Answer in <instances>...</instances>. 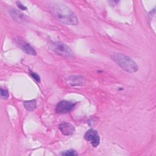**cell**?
Returning a JSON list of instances; mask_svg holds the SVG:
<instances>
[{
    "label": "cell",
    "mask_w": 156,
    "mask_h": 156,
    "mask_svg": "<svg viewBox=\"0 0 156 156\" xmlns=\"http://www.w3.org/2000/svg\"><path fill=\"white\" fill-rule=\"evenodd\" d=\"M53 50L58 54L66 58H72L73 57V52L71 49L65 44L57 41L52 44Z\"/></svg>",
    "instance_id": "3957f363"
},
{
    "label": "cell",
    "mask_w": 156,
    "mask_h": 156,
    "mask_svg": "<svg viewBox=\"0 0 156 156\" xmlns=\"http://www.w3.org/2000/svg\"><path fill=\"white\" fill-rule=\"evenodd\" d=\"M11 15L12 16V17L17 21L21 23L22 21L25 20V16L20 13V12H18L16 10H12L11 12Z\"/></svg>",
    "instance_id": "9c48e42d"
},
{
    "label": "cell",
    "mask_w": 156,
    "mask_h": 156,
    "mask_svg": "<svg viewBox=\"0 0 156 156\" xmlns=\"http://www.w3.org/2000/svg\"><path fill=\"white\" fill-rule=\"evenodd\" d=\"M68 84L71 86L82 85L85 83V79L83 76H71L66 79Z\"/></svg>",
    "instance_id": "8992f818"
},
{
    "label": "cell",
    "mask_w": 156,
    "mask_h": 156,
    "mask_svg": "<svg viewBox=\"0 0 156 156\" xmlns=\"http://www.w3.org/2000/svg\"><path fill=\"white\" fill-rule=\"evenodd\" d=\"M18 43L19 44L21 49L23 51H24L27 54L32 55H36V51L29 43H26V41H24L23 40H19V41L18 42Z\"/></svg>",
    "instance_id": "ba28073f"
},
{
    "label": "cell",
    "mask_w": 156,
    "mask_h": 156,
    "mask_svg": "<svg viewBox=\"0 0 156 156\" xmlns=\"http://www.w3.org/2000/svg\"><path fill=\"white\" fill-rule=\"evenodd\" d=\"M76 102L68 101H60L55 108V112L58 113H66L71 112L74 107Z\"/></svg>",
    "instance_id": "277c9868"
},
{
    "label": "cell",
    "mask_w": 156,
    "mask_h": 156,
    "mask_svg": "<svg viewBox=\"0 0 156 156\" xmlns=\"http://www.w3.org/2000/svg\"><path fill=\"white\" fill-rule=\"evenodd\" d=\"M113 60L118 64L122 69L129 72L134 73L138 70V65L129 57L122 54L115 53L112 55Z\"/></svg>",
    "instance_id": "7a4b0ae2"
},
{
    "label": "cell",
    "mask_w": 156,
    "mask_h": 156,
    "mask_svg": "<svg viewBox=\"0 0 156 156\" xmlns=\"http://www.w3.org/2000/svg\"><path fill=\"white\" fill-rule=\"evenodd\" d=\"M16 5H17V6L20 8V9H21V10H27V7H26V6H24V5H23L20 2H19V1H17L16 2Z\"/></svg>",
    "instance_id": "5bb4252c"
},
{
    "label": "cell",
    "mask_w": 156,
    "mask_h": 156,
    "mask_svg": "<svg viewBox=\"0 0 156 156\" xmlns=\"http://www.w3.org/2000/svg\"><path fill=\"white\" fill-rule=\"evenodd\" d=\"M55 16L60 22L68 25H77L78 19L75 13L66 5H57L54 10Z\"/></svg>",
    "instance_id": "6da1fadb"
},
{
    "label": "cell",
    "mask_w": 156,
    "mask_h": 156,
    "mask_svg": "<svg viewBox=\"0 0 156 156\" xmlns=\"http://www.w3.org/2000/svg\"><path fill=\"white\" fill-rule=\"evenodd\" d=\"M63 155H77V153L74 150H68L62 153Z\"/></svg>",
    "instance_id": "8fae6325"
},
{
    "label": "cell",
    "mask_w": 156,
    "mask_h": 156,
    "mask_svg": "<svg viewBox=\"0 0 156 156\" xmlns=\"http://www.w3.org/2000/svg\"><path fill=\"white\" fill-rule=\"evenodd\" d=\"M30 74L32 76V77L38 83H39L40 82V76L35 73L32 72L31 71H30Z\"/></svg>",
    "instance_id": "7c38bea8"
},
{
    "label": "cell",
    "mask_w": 156,
    "mask_h": 156,
    "mask_svg": "<svg viewBox=\"0 0 156 156\" xmlns=\"http://www.w3.org/2000/svg\"><path fill=\"white\" fill-rule=\"evenodd\" d=\"M85 139L89 141L93 147H97L100 143V137L97 131L93 129L88 130L84 136Z\"/></svg>",
    "instance_id": "5b68a950"
},
{
    "label": "cell",
    "mask_w": 156,
    "mask_h": 156,
    "mask_svg": "<svg viewBox=\"0 0 156 156\" xmlns=\"http://www.w3.org/2000/svg\"><path fill=\"white\" fill-rule=\"evenodd\" d=\"M1 96L3 99H7L9 97V93L7 90H3L2 88H1Z\"/></svg>",
    "instance_id": "4fadbf2b"
},
{
    "label": "cell",
    "mask_w": 156,
    "mask_h": 156,
    "mask_svg": "<svg viewBox=\"0 0 156 156\" xmlns=\"http://www.w3.org/2000/svg\"><path fill=\"white\" fill-rule=\"evenodd\" d=\"M59 129L65 135H71L75 132L74 127L70 123L63 122L59 126Z\"/></svg>",
    "instance_id": "52a82bcc"
},
{
    "label": "cell",
    "mask_w": 156,
    "mask_h": 156,
    "mask_svg": "<svg viewBox=\"0 0 156 156\" xmlns=\"http://www.w3.org/2000/svg\"><path fill=\"white\" fill-rule=\"evenodd\" d=\"M23 105L28 111H32L36 107V101L35 99L24 101Z\"/></svg>",
    "instance_id": "30bf717a"
}]
</instances>
